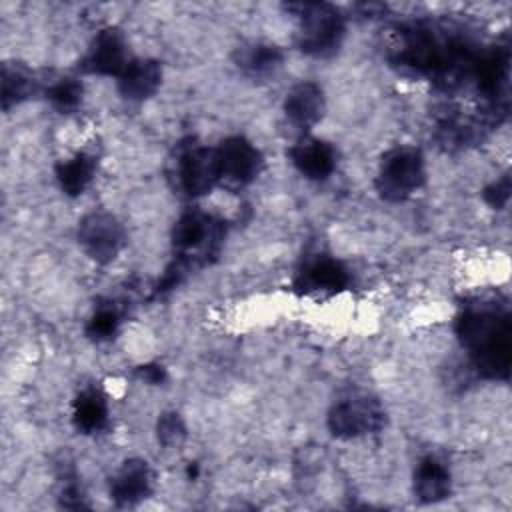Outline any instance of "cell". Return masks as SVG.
<instances>
[{
    "mask_svg": "<svg viewBox=\"0 0 512 512\" xmlns=\"http://www.w3.org/2000/svg\"><path fill=\"white\" fill-rule=\"evenodd\" d=\"M36 88V82L28 70L18 64L2 66V108L10 110L12 106L26 100Z\"/></svg>",
    "mask_w": 512,
    "mask_h": 512,
    "instance_id": "cell-19",
    "label": "cell"
},
{
    "mask_svg": "<svg viewBox=\"0 0 512 512\" xmlns=\"http://www.w3.org/2000/svg\"><path fill=\"white\" fill-rule=\"evenodd\" d=\"M384 426V410L372 396H348L328 412V428L336 438H358L378 432Z\"/></svg>",
    "mask_w": 512,
    "mask_h": 512,
    "instance_id": "cell-6",
    "label": "cell"
},
{
    "mask_svg": "<svg viewBox=\"0 0 512 512\" xmlns=\"http://www.w3.org/2000/svg\"><path fill=\"white\" fill-rule=\"evenodd\" d=\"M128 64L130 58L122 34L114 28H106L92 40V46L82 60V70L90 74L120 76Z\"/></svg>",
    "mask_w": 512,
    "mask_h": 512,
    "instance_id": "cell-9",
    "label": "cell"
},
{
    "mask_svg": "<svg viewBox=\"0 0 512 512\" xmlns=\"http://www.w3.org/2000/svg\"><path fill=\"white\" fill-rule=\"evenodd\" d=\"M152 474L144 460L132 458L122 464L110 482V496L118 506H134L150 494Z\"/></svg>",
    "mask_w": 512,
    "mask_h": 512,
    "instance_id": "cell-12",
    "label": "cell"
},
{
    "mask_svg": "<svg viewBox=\"0 0 512 512\" xmlns=\"http://www.w3.org/2000/svg\"><path fill=\"white\" fill-rule=\"evenodd\" d=\"M284 114L290 124L296 128L314 126L324 114V94L322 88L314 82L296 84L284 100Z\"/></svg>",
    "mask_w": 512,
    "mask_h": 512,
    "instance_id": "cell-13",
    "label": "cell"
},
{
    "mask_svg": "<svg viewBox=\"0 0 512 512\" xmlns=\"http://www.w3.org/2000/svg\"><path fill=\"white\" fill-rule=\"evenodd\" d=\"M350 282L348 268L328 256H318L304 264L296 276V288L304 294H336Z\"/></svg>",
    "mask_w": 512,
    "mask_h": 512,
    "instance_id": "cell-10",
    "label": "cell"
},
{
    "mask_svg": "<svg viewBox=\"0 0 512 512\" xmlns=\"http://www.w3.org/2000/svg\"><path fill=\"white\" fill-rule=\"evenodd\" d=\"M94 170H96V158L86 152H80L68 160H62L56 166V180L62 192H66L68 196H78L90 184Z\"/></svg>",
    "mask_w": 512,
    "mask_h": 512,
    "instance_id": "cell-17",
    "label": "cell"
},
{
    "mask_svg": "<svg viewBox=\"0 0 512 512\" xmlns=\"http://www.w3.org/2000/svg\"><path fill=\"white\" fill-rule=\"evenodd\" d=\"M176 186L182 194L194 198L210 192L220 182L216 148L184 144L176 152L174 170Z\"/></svg>",
    "mask_w": 512,
    "mask_h": 512,
    "instance_id": "cell-5",
    "label": "cell"
},
{
    "mask_svg": "<svg viewBox=\"0 0 512 512\" xmlns=\"http://www.w3.org/2000/svg\"><path fill=\"white\" fill-rule=\"evenodd\" d=\"M162 82V66L156 60H130L118 76V90L126 100L142 102L150 98Z\"/></svg>",
    "mask_w": 512,
    "mask_h": 512,
    "instance_id": "cell-14",
    "label": "cell"
},
{
    "mask_svg": "<svg viewBox=\"0 0 512 512\" xmlns=\"http://www.w3.org/2000/svg\"><path fill=\"white\" fill-rule=\"evenodd\" d=\"M238 68L250 76H268L282 64V52L274 44H250L238 50Z\"/></svg>",
    "mask_w": 512,
    "mask_h": 512,
    "instance_id": "cell-18",
    "label": "cell"
},
{
    "mask_svg": "<svg viewBox=\"0 0 512 512\" xmlns=\"http://www.w3.org/2000/svg\"><path fill=\"white\" fill-rule=\"evenodd\" d=\"M456 334L474 368L486 378H506L512 358L510 318L496 304H470L456 318Z\"/></svg>",
    "mask_w": 512,
    "mask_h": 512,
    "instance_id": "cell-1",
    "label": "cell"
},
{
    "mask_svg": "<svg viewBox=\"0 0 512 512\" xmlns=\"http://www.w3.org/2000/svg\"><path fill=\"white\" fill-rule=\"evenodd\" d=\"M118 324H120V316L116 312V308L112 306H100L92 316L90 320L86 322V336L94 342H102V340H108L116 334L118 330Z\"/></svg>",
    "mask_w": 512,
    "mask_h": 512,
    "instance_id": "cell-21",
    "label": "cell"
},
{
    "mask_svg": "<svg viewBox=\"0 0 512 512\" xmlns=\"http://www.w3.org/2000/svg\"><path fill=\"white\" fill-rule=\"evenodd\" d=\"M290 160L298 172L310 180H324L336 168L334 148L318 138L304 136L290 148Z\"/></svg>",
    "mask_w": 512,
    "mask_h": 512,
    "instance_id": "cell-11",
    "label": "cell"
},
{
    "mask_svg": "<svg viewBox=\"0 0 512 512\" xmlns=\"http://www.w3.org/2000/svg\"><path fill=\"white\" fill-rule=\"evenodd\" d=\"M220 240L222 224L218 220L200 210L184 212L172 228V246L178 252L180 260L172 264L166 272L180 282L182 274L192 262L204 260L212 252H216Z\"/></svg>",
    "mask_w": 512,
    "mask_h": 512,
    "instance_id": "cell-3",
    "label": "cell"
},
{
    "mask_svg": "<svg viewBox=\"0 0 512 512\" xmlns=\"http://www.w3.org/2000/svg\"><path fill=\"white\" fill-rule=\"evenodd\" d=\"M46 96L60 112H72L82 102V84L74 78H62L48 88Z\"/></svg>",
    "mask_w": 512,
    "mask_h": 512,
    "instance_id": "cell-20",
    "label": "cell"
},
{
    "mask_svg": "<svg viewBox=\"0 0 512 512\" xmlns=\"http://www.w3.org/2000/svg\"><path fill=\"white\" fill-rule=\"evenodd\" d=\"M510 198V178L502 176L500 180L492 182L486 190H484V200L492 206V208H504L506 202Z\"/></svg>",
    "mask_w": 512,
    "mask_h": 512,
    "instance_id": "cell-23",
    "label": "cell"
},
{
    "mask_svg": "<svg viewBox=\"0 0 512 512\" xmlns=\"http://www.w3.org/2000/svg\"><path fill=\"white\" fill-rule=\"evenodd\" d=\"M158 440L164 446H178L186 436V426L176 412H166L158 420Z\"/></svg>",
    "mask_w": 512,
    "mask_h": 512,
    "instance_id": "cell-22",
    "label": "cell"
},
{
    "mask_svg": "<svg viewBox=\"0 0 512 512\" xmlns=\"http://www.w3.org/2000/svg\"><path fill=\"white\" fill-rule=\"evenodd\" d=\"M78 242L92 260L108 264L124 246V228L112 214L92 212L78 226Z\"/></svg>",
    "mask_w": 512,
    "mask_h": 512,
    "instance_id": "cell-7",
    "label": "cell"
},
{
    "mask_svg": "<svg viewBox=\"0 0 512 512\" xmlns=\"http://www.w3.org/2000/svg\"><path fill=\"white\" fill-rule=\"evenodd\" d=\"M218 168H220V182L240 188L250 184L262 168V154L258 148L246 140L244 136L226 138L218 148Z\"/></svg>",
    "mask_w": 512,
    "mask_h": 512,
    "instance_id": "cell-8",
    "label": "cell"
},
{
    "mask_svg": "<svg viewBox=\"0 0 512 512\" xmlns=\"http://www.w3.org/2000/svg\"><path fill=\"white\" fill-rule=\"evenodd\" d=\"M136 374L148 384H162L166 380V370L160 364H144L136 370Z\"/></svg>",
    "mask_w": 512,
    "mask_h": 512,
    "instance_id": "cell-24",
    "label": "cell"
},
{
    "mask_svg": "<svg viewBox=\"0 0 512 512\" xmlns=\"http://www.w3.org/2000/svg\"><path fill=\"white\" fill-rule=\"evenodd\" d=\"M424 180L426 166L422 152L412 146H400L382 156L376 190L384 200L400 202L420 190Z\"/></svg>",
    "mask_w": 512,
    "mask_h": 512,
    "instance_id": "cell-4",
    "label": "cell"
},
{
    "mask_svg": "<svg viewBox=\"0 0 512 512\" xmlns=\"http://www.w3.org/2000/svg\"><path fill=\"white\" fill-rule=\"evenodd\" d=\"M106 418H108V406L100 390L88 388L76 396L72 404V420L80 432L92 434L102 430L106 424Z\"/></svg>",
    "mask_w": 512,
    "mask_h": 512,
    "instance_id": "cell-16",
    "label": "cell"
},
{
    "mask_svg": "<svg viewBox=\"0 0 512 512\" xmlns=\"http://www.w3.org/2000/svg\"><path fill=\"white\" fill-rule=\"evenodd\" d=\"M286 10L298 18V46L302 52L326 58L340 48L346 26L334 6L324 2H294Z\"/></svg>",
    "mask_w": 512,
    "mask_h": 512,
    "instance_id": "cell-2",
    "label": "cell"
},
{
    "mask_svg": "<svg viewBox=\"0 0 512 512\" xmlns=\"http://www.w3.org/2000/svg\"><path fill=\"white\" fill-rule=\"evenodd\" d=\"M414 494L422 502H438L450 494V472L434 456L418 462L414 472Z\"/></svg>",
    "mask_w": 512,
    "mask_h": 512,
    "instance_id": "cell-15",
    "label": "cell"
}]
</instances>
